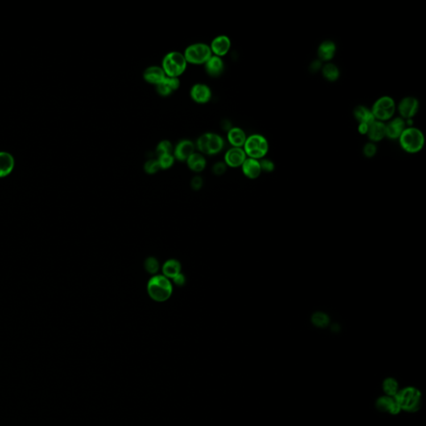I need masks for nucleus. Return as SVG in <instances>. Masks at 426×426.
I'll use <instances>...</instances> for the list:
<instances>
[{"instance_id": "18", "label": "nucleus", "mask_w": 426, "mask_h": 426, "mask_svg": "<svg viewBox=\"0 0 426 426\" xmlns=\"http://www.w3.org/2000/svg\"><path fill=\"white\" fill-rule=\"evenodd\" d=\"M204 68L210 77L218 78L223 73L225 63L220 57L212 55L204 64Z\"/></svg>"}, {"instance_id": "19", "label": "nucleus", "mask_w": 426, "mask_h": 426, "mask_svg": "<svg viewBox=\"0 0 426 426\" xmlns=\"http://www.w3.org/2000/svg\"><path fill=\"white\" fill-rule=\"evenodd\" d=\"M377 407L382 412H388L391 415H397L402 411L397 403L395 396H382L377 399Z\"/></svg>"}, {"instance_id": "8", "label": "nucleus", "mask_w": 426, "mask_h": 426, "mask_svg": "<svg viewBox=\"0 0 426 426\" xmlns=\"http://www.w3.org/2000/svg\"><path fill=\"white\" fill-rule=\"evenodd\" d=\"M183 55L185 57L187 64L190 63L193 65H202L207 63L212 56V54L210 46L207 43H196L187 46Z\"/></svg>"}, {"instance_id": "21", "label": "nucleus", "mask_w": 426, "mask_h": 426, "mask_svg": "<svg viewBox=\"0 0 426 426\" xmlns=\"http://www.w3.org/2000/svg\"><path fill=\"white\" fill-rule=\"evenodd\" d=\"M244 175L250 179H256L262 173V168L259 160L247 158L241 166Z\"/></svg>"}, {"instance_id": "31", "label": "nucleus", "mask_w": 426, "mask_h": 426, "mask_svg": "<svg viewBox=\"0 0 426 426\" xmlns=\"http://www.w3.org/2000/svg\"><path fill=\"white\" fill-rule=\"evenodd\" d=\"M159 262L155 257H150L144 262V268L150 274H156L159 270Z\"/></svg>"}, {"instance_id": "6", "label": "nucleus", "mask_w": 426, "mask_h": 426, "mask_svg": "<svg viewBox=\"0 0 426 426\" xmlns=\"http://www.w3.org/2000/svg\"><path fill=\"white\" fill-rule=\"evenodd\" d=\"M243 149L247 158L261 160L268 154L269 142L264 136L255 133L246 138Z\"/></svg>"}, {"instance_id": "4", "label": "nucleus", "mask_w": 426, "mask_h": 426, "mask_svg": "<svg viewBox=\"0 0 426 426\" xmlns=\"http://www.w3.org/2000/svg\"><path fill=\"white\" fill-rule=\"evenodd\" d=\"M395 398L400 410L408 412H415L421 406V392L413 386H409L399 390Z\"/></svg>"}, {"instance_id": "22", "label": "nucleus", "mask_w": 426, "mask_h": 426, "mask_svg": "<svg viewBox=\"0 0 426 426\" xmlns=\"http://www.w3.org/2000/svg\"><path fill=\"white\" fill-rule=\"evenodd\" d=\"M227 138L229 143L232 145V147H243L247 137L243 129L239 127H233L229 131H228Z\"/></svg>"}, {"instance_id": "13", "label": "nucleus", "mask_w": 426, "mask_h": 426, "mask_svg": "<svg viewBox=\"0 0 426 426\" xmlns=\"http://www.w3.org/2000/svg\"><path fill=\"white\" fill-rule=\"evenodd\" d=\"M209 46L212 55L222 58L228 55L230 51L232 41L227 35H219L212 39V43Z\"/></svg>"}, {"instance_id": "26", "label": "nucleus", "mask_w": 426, "mask_h": 426, "mask_svg": "<svg viewBox=\"0 0 426 426\" xmlns=\"http://www.w3.org/2000/svg\"><path fill=\"white\" fill-rule=\"evenodd\" d=\"M180 262L176 259L167 260L163 266V275L168 279H173L181 273Z\"/></svg>"}, {"instance_id": "12", "label": "nucleus", "mask_w": 426, "mask_h": 426, "mask_svg": "<svg viewBox=\"0 0 426 426\" xmlns=\"http://www.w3.org/2000/svg\"><path fill=\"white\" fill-rule=\"evenodd\" d=\"M196 150V145L189 139L180 140L173 148V156L179 162H186Z\"/></svg>"}, {"instance_id": "16", "label": "nucleus", "mask_w": 426, "mask_h": 426, "mask_svg": "<svg viewBox=\"0 0 426 426\" xmlns=\"http://www.w3.org/2000/svg\"><path fill=\"white\" fill-rule=\"evenodd\" d=\"M142 77L145 82L152 85L157 86L166 79V74L161 66H150L144 70Z\"/></svg>"}, {"instance_id": "28", "label": "nucleus", "mask_w": 426, "mask_h": 426, "mask_svg": "<svg viewBox=\"0 0 426 426\" xmlns=\"http://www.w3.org/2000/svg\"><path fill=\"white\" fill-rule=\"evenodd\" d=\"M383 390L386 395L395 396L399 391V385L394 378H387L383 382Z\"/></svg>"}, {"instance_id": "37", "label": "nucleus", "mask_w": 426, "mask_h": 426, "mask_svg": "<svg viewBox=\"0 0 426 426\" xmlns=\"http://www.w3.org/2000/svg\"><path fill=\"white\" fill-rule=\"evenodd\" d=\"M203 184V180L200 176L194 177L193 179H192V182H191L192 188L195 191H198V190L201 189Z\"/></svg>"}, {"instance_id": "27", "label": "nucleus", "mask_w": 426, "mask_h": 426, "mask_svg": "<svg viewBox=\"0 0 426 426\" xmlns=\"http://www.w3.org/2000/svg\"><path fill=\"white\" fill-rule=\"evenodd\" d=\"M321 72H322L324 79L327 81L332 82V83L337 81L340 78V75H341V72H340L338 67L332 62L327 63L322 66Z\"/></svg>"}, {"instance_id": "11", "label": "nucleus", "mask_w": 426, "mask_h": 426, "mask_svg": "<svg viewBox=\"0 0 426 426\" xmlns=\"http://www.w3.org/2000/svg\"><path fill=\"white\" fill-rule=\"evenodd\" d=\"M212 94V90L209 86L201 83L194 84L190 89V97L196 104H208L211 101Z\"/></svg>"}, {"instance_id": "36", "label": "nucleus", "mask_w": 426, "mask_h": 426, "mask_svg": "<svg viewBox=\"0 0 426 426\" xmlns=\"http://www.w3.org/2000/svg\"><path fill=\"white\" fill-rule=\"evenodd\" d=\"M227 167L228 166L225 165L223 162H218V163H215L212 167V171L215 175L217 176H221L222 174L225 173L227 171Z\"/></svg>"}, {"instance_id": "17", "label": "nucleus", "mask_w": 426, "mask_h": 426, "mask_svg": "<svg viewBox=\"0 0 426 426\" xmlns=\"http://www.w3.org/2000/svg\"><path fill=\"white\" fill-rule=\"evenodd\" d=\"M336 45L332 40H324L318 47V59L321 62L330 63L336 55Z\"/></svg>"}, {"instance_id": "14", "label": "nucleus", "mask_w": 426, "mask_h": 426, "mask_svg": "<svg viewBox=\"0 0 426 426\" xmlns=\"http://www.w3.org/2000/svg\"><path fill=\"white\" fill-rule=\"evenodd\" d=\"M406 126V120L402 117H395L388 121L386 124V138L391 140H398L402 135Z\"/></svg>"}, {"instance_id": "25", "label": "nucleus", "mask_w": 426, "mask_h": 426, "mask_svg": "<svg viewBox=\"0 0 426 426\" xmlns=\"http://www.w3.org/2000/svg\"><path fill=\"white\" fill-rule=\"evenodd\" d=\"M14 167V158L6 152H0V178L11 173Z\"/></svg>"}, {"instance_id": "24", "label": "nucleus", "mask_w": 426, "mask_h": 426, "mask_svg": "<svg viewBox=\"0 0 426 426\" xmlns=\"http://www.w3.org/2000/svg\"><path fill=\"white\" fill-rule=\"evenodd\" d=\"M353 115L359 124L364 123L370 125L372 122L375 121L371 109H368L367 107L363 106V105L356 107L353 111Z\"/></svg>"}, {"instance_id": "30", "label": "nucleus", "mask_w": 426, "mask_h": 426, "mask_svg": "<svg viewBox=\"0 0 426 426\" xmlns=\"http://www.w3.org/2000/svg\"><path fill=\"white\" fill-rule=\"evenodd\" d=\"M158 162L160 166L161 170H167L171 168L175 163V158L173 154H164L158 157Z\"/></svg>"}, {"instance_id": "40", "label": "nucleus", "mask_w": 426, "mask_h": 426, "mask_svg": "<svg viewBox=\"0 0 426 426\" xmlns=\"http://www.w3.org/2000/svg\"><path fill=\"white\" fill-rule=\"evenodd\" d=\"M369 126L367 124L360 123L358 125V132L361 133V135H366L367 134L368 129Z\"/></svg>"}, {"instance_id": "1", "label": "nucleus", "mask_w": 426, "mask_h": 426, "mask_svg": "<svg viewBox=\"0 0 426 426\" xmlns=\"http://www.w3.org/2000/svg\"><path fill=\"white\" fill-rule=\"evenodd\" d=\"M398 140L400 147L407 154H418L425 144L424 133L415 127H407Z\"/></svg>"}, {"instance_id": "5", "label": "nucleus", "mask_w": 426, "mask_h": 426, "mask_svg": "<svg viewBox=\"0 0 426 426\" xmlns=\"http://www.w3.org/2000/svg\"><path fill=\"white\" fill-rule=\"evenodd\" d=\"M196 148L203 155L214 156L223 150V138L217 133H206L200 136L196 142Z\"/></svg>"}, {"instance_id": "38", "label": "nucleus", "mask_w": 426, "mask_h": 426, "mask_svg": "<svg viewBox=\"0 0 426 426\" xmlns=\"http://www.w3.org/2000/svg\"><path fill=\"white\" fill-rule=\"evenodd\" d=\"M322 66V62L319 60V59H316L310 65V70H311V72H317L318 71L321 70Z\"/></svg>"}, {"instance_id": "32", "label": "nucleus", "mask_w": 426, "mask_h": 426, "mask_svg": "<svg viewBox=\"0 0 426 426\" xmlns=\"http://www.w3.org/2000/svg\"><path fill=\"white\" fill-rule=\"evenodd\" d=\"M329 317L322 312H316L312 316V322L318 327H327L329 324Z\"/></svg>"}, {"instance_id": "34", "label": "nucleus", "mask_w": 426, "mask_h": 426, "mask_svg": "<svg viewBox=\"0 0 426 426\" xmlns=\"http://www.w3.org/2000/svg\"><path fill=\"white\" fill-rule=\"evenodd\" d=\"M377 154V147L374 142H369L363 147V154L366 158H373Z\"/></svg>"}, {"instance_id": "23", "label": "nucleus", "mask_w": 426, "mask_h": 426, "mask_svg": "<svg viewBox=\"0 0 426 426\" xmlns=\"http://www.w3.org/2000/svg\"><path fill=\"white\" fill-rule=\"evenodd\" d=\"M187 167L190 170H192L194 172L199 173L202 172L203 170L205 169L207 167V160H206L205 156L200 154V153H196L195 152L193 154L190 156L189 158H187L186 161Z\"/></svg>"}, {"instance_id": "33", "label": "nucleus", "mask_w": 426, "mask_h": 426, "mask_svg": "<svg viewBox=\"0 0 426 426\" xmlns=\"http://www.w3.org/2000/svg\"><path fill=\"white\" fill-rule=\"evenodd\" d=\"M143 167H144V171L150 175L157 173L159 170H161L158 159H149L145 163Z\"/></svg>"}, {"instance_id": "9", "label": "nucleus", "mask_w": 426, "mask_h": 426, "mask_svg": "<svg viewBox=\"0 0 426 426\" xmlns=\"http://www.w3.org/2000/svg\"><path fill=\"white\" fill-rule=\"evenodd\" d=\"M396 110L404 120L412 119L419 112V100L412 96L403 97L396 106Z\"/></svg>"}, {"instance_id": "15", "label": "nucleus", "mask_w": 426, "mask_h": 426, "mask_svg": "<svg viewBox=\"0 0 426 426\" xmlns=\"http://www.w3.org/2000/svg\"><path fill=\"white\" fill-rule=\"evenodd\" d=\"M179 78L166 77L162 83L156 86V91L161 97H169L180 88Z\"/></svg>"}, {"instance_id": "29", "label": "nucleus", "mask_w": 426, "mask_h": 426, "mask_svg": "<svg viewBox=\"0 0 426 426\" xmlns=\"http://www.w3.org/2000/svg\"><path fill=\"white\" fill-rule=\"evenodd\" d=\"M173 148V145L169 140H162L156 147V154L158 157L164 154H172Z\"/></svg>"}, {"instance_id": "35", "label": "nucleus", "mask_w": 426, "mask_h": 426, "mask_svg": "<svg viewBox=\"0 0 426 426\" xmlns=\"http://www.w3.org/2000/svg\"><path fill=\"white\" fill-rule=\"evenodd\" d=\"M260 165H261V168L262 171H266V172H271L275 169V164L270 159H266V158H262L259 160Z\"/></svg>"}, {"instance_id": "2", "label": "nucleus", "mask_w": 426, "mask_h": 426, "mask_svg": "<svg viewBox=\"0 0 426 426\" xmlns=\"http://www.w3.org/2000/svg\"><path fill=\"white\" fill-rule=\"evenodd\" d=\"M147 293L149 296L158 303H164L171 297L172 294V284L170 279L164 275H154L147 283Z\"/></svg>"}, {"instance_id": "39", "label": "nucleus", "mask_w": 426, "mask_h": 426, "mask_svg": "<svg viewBox=\"0 0 426 426\" xmlns=\"http://www.w3.org/2000/svg\"><path fill=\"white\" fill-rule=\"evenodd\" d=\"M172 281H173L174 284L178 287H183L186 283L185 275L180 273L179 275H177L176 278H174Z\"/></svg>"}, {"instance_id": "20", "label": "nucleus", "mask_w": 426, "mask_h": 426, "mask_svg": "<svg viewBox=\"0 0 426 426\" xmlns=\"http://www.w3.org/2000/svg\"><path fill=\"white\" fill-rule=\"evenodd\" d=\"M366 136L370 142L374 143L381 142L384 138H386V123L375 120L369 126Z\"/></svg>"}, {"instance_id": "10", "label": "nucleus", "mask_w": 426, "mask_h": 426, "mask_svg": "<svg viewBox=\"0 0 426 426\" xmlns=\"http://www.w3.org/2000/svg\"><path fill=\"white\" fill-rule=\"evenodd\" d=\"M247 158L243 147H231L224 156V163L228 167L237 168L242 166Z\"/></svg>"}, {"instance_id": "3", "label": "nucleus", "mask_w": 426, "mask_h": 426, "mask_svg": "<svg viewBox=\"0 0 426 426\" xmlns=\"http://www.w3.org/2000/svg\"><path fill=\"white\" fill-rule=\"evenodd\" d=\"M161 67L167 77L179 78L187 69V60L183 53L171 51L163 57Z\"/></svg>"}, {"instance_id": "7", "label": "nucleus", "mask_w": 426, "mask_h": 426, "mask_svg": "<svg viewBox=\"0 0 426 426\" xmlns=\"http://www.w3.org/2000/svg\"><path fill=\"white\" fill-rule=\"evenodd\" d=\"M374 119L386 122L392 119L396 111L395 100L390 96H382L374 102L371 109Z\"/></svg>"}]
</instances>
